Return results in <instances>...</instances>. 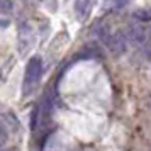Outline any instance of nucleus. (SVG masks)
<instances>
[{
  "mask_svg": "<svg viewBox=\"0 0 151 151\" xmlns=\"http://www.w3.org/2000/svg\"><path fill=\"white\" fill-rule=\"evenodd\" d=\"M42 75V60L39 56H32L27 63L26 68V76H24V93H31L34 87L37 85L39 78Z\"/></svg>",
  "mask_w": 151,
  "mask_h": 151,
  "instance_id": "f257e3e1",
  "label": "nucleus"
},
{
  "mask_svg": "<svg viewBox=\"0 0 151 151\" xmlns=\"http://www.w3.org/2000/svg\"><path fill=\"white\" fill-rule=\"evenodd\" d=\"M127 37L131 42H134L136 46L143 48L146 42L150 41V32L148 29H144L143 26H137V24H131L127 27Z\"/></svg>",
  "mask_w": 151,
  "mask_h": 151,
  "instance_id": "f03ea898",
  "label": "nucleus"
},
{
  "mask_svg": "<svg viewBox=\"0 0 151 151\" xmlns=\"http://www.w3.org/2000/svg\"><path fill=\"white\" fill-rule=\"evenodd\" d=\"M127 41H129V37L127 34H124V32H116V34H110V37L107 39V48L114 53V55H122L126 53V49H127Z\"/></svg>",
  "mask_w": 151,
  "mask_h": 151,
  "instance_id": "7ed1b4c3",
  "label": "nucleus"
},
{
  "mask_svg": "<svg viewBox=\"0 0 151 151\" xmlns=\"http://www.w3.org/2000/svg\"><path fill=\"white\" fill-rule=\"evenodd\" d=\"M132 17H136V19H139V21H151V10L139 9V10H136V12L132 14Z\"/></svg>",
  "mask_w": 151,
  "mask_h": 151,
  "instance_id": "20e7f679",
  "label": "nucleus"
},
{
  "mask_svg": "<svg viewBox=\"0 0 151 151\" xmlns=\"http://www.w3.org/2000/svg\"><path fill=\"white\" fill-rule=\"evenodd\" d=\"M12 9H14V5H12V2H10V0H0V12L9 14Z\"/></svg>",
  "mask_w": 151,
  "mask_h": 151,
  "instance_id": "39448f33",
  "label": "nucleus"
},
{
  "mask_svg": "<svg viewBox=\"0 0 151 151\" xmlns=\"http://www.w3.org/2000/svg\"><path fill=\"white\" fill-rule=\"evenodd\" d=\"M7 139H9V136H7V129H5V126L0 122V148L4 146V144L7 143Z\"/></svg>",
  "mask_w": 151,
  "mask_h": 151,
  "instance_id": "423d86ee",
  "label": "nucleus"
},
{
  "mask_svg": "<svg viewBox=\"0 0 151 151\" xmlns=\"http://www.w3.org/2000/svg\"><path fill=\"white\" fill-rule=\"evenodd\" d=\"M114 2H116V5H117V7H126V5L129 4L131 0H114Z\"/></svg>",
  "mask_w": 151,
  "mask_h": 151,
  "instance_id": "0eeeda50",
  "label": "nucleus"
}]
</instances>
